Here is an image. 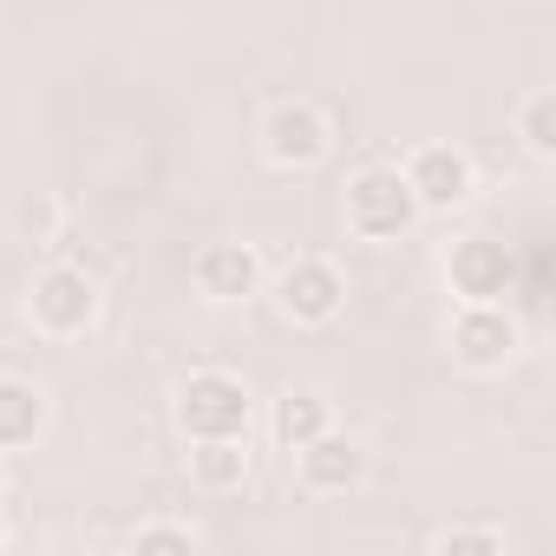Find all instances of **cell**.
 Segmentation results:
<instances>
[{"label": "cell", "instance_id": "cell-1", "mask_svg": "<svg viewBox=\"0 0 556 556\" xmlns=\"http://www.w3.org/2000/svg\"><path fill=\"white\" fill-rule=\"evenodd\" d=\"M255 426V393L242 374L229 367H203L177 387V432L197 445V439H249Z\"/></svg>", "mask_w": 556, "mask_h": 556}, {"label": "cell", "instance_id": "cell-2", "mask_svg": "<svg viewBox=\"0 0 556 556\" xmlns=\"http://www.w3.org/2000/svg\"><path fill=\"white\" fill-rule=\"evenodd\" d=\"M419 216H426V210L413 203L400 164H361V170L348 177V229H354L361 242H400Z\"/></svg>", "mask_w": 556, "mask_h": 556}, {"label": "cell", "instance_id": "cell-3", "mask_svg": "<svg viewBox=\"0 0 556 556\" xmlns=\"http://www.w3.org/2000/svg\"><path fill=\"white\" fill-rule=\"evenodd\" d=\"M27 321L40 334H53V341L92 334V321H99V282H92L86 268H73V262H47L34 275V289H27Z\"/></svg>", "mask_w": 556, "mask_h": 556}, {"label": "cell", "instance_id": "cell-4", "mask_svg": "<svg viewBox=\"0 0 556 556\" xmlns=\"http://www.w3.org/2000/svg\"><path fill=\"white\" fill-rule=\"evenodd\" d=\"M445 348L465 374H504L523 348V328H517L510 302H458V315L445 328Z\"/></svg>", "mask_w": 556, "mask_h": 556}, {"label": "cell", "instance_id": "cell-5", "mask_svg": "<svg viewBox=\"0 0 556 556\" xmlns=\"http://www.w3.org/2000/svg\"><path fill=\"white\" fill-rule=\"evenodd\" d=\"M275 308L295 328H328L348 308V275L328 255H295L282 275H275Z\"/></svg>", "mask_w": 556, "mask_h": 556}, {"label": "cell", "instance_id": "cell-6", "mask_svg": "<svg viewBox=\"0 0 556 556\" xmlns=\"http://www.w3.org/2000/svg\"><path fill=\"white\" fill-rule=\"evenodd\" d=\"M445 282L458 302H510L517 295V255L497 236H458L445 249Z\"/></svg>", "mask_w": 556, "mask_h": 556}, {"label": "cell", "instance_id": "cell-7", "mask_svg": "<svg viewBox=\"0 0 556 556\" xmlns=\"http://www.w3.org/2000/svg\"><path fill=\"white\" fill-rule=\"evenodd\" d=\"M328 144H334V125L308 99H282V105L262 118V157L275 170H315L328 157Z\"/></svg>", "mask_w": 556, "mask_h": 556}, {"label": "cell", "instance_id": "cell-8", "mask_svg": "<svg viewBox=\"0 0 556 556\" xmlns=\"http://www.w3.org/2000/svg\"><path fill=\"white\" fill-rule=\"evenodd\" d=\"M400 177H406L413 203H419V210H432V216L465 210V203H471V190H478V170H471V157H465L458 144H419V151L400 164Z\"/></svg>", "mask_w": 556, "mask_h": 556}, {"label": "cell", "instance_id": "cell-9", "mask_svg": "<svg viewBox=\"0 0 556 556\" xmlns=\"http://www.w3.org/2000/svg\"><path fill=\"white\" fill-rule=\"evenodd\" d=\"M190 282H197V295H203V302L236 308V302L262 295L268 268H262L255 242H203V249H197V262H190Z\"/></svg>", "mask_w": 556, "mask_h": 556}, {"label": "cell", "instance_id": "cell-10", "mask_svg": "<svg viewBox=\"0 0 556 556\" xmlns=\"http://www.w3.org/2000/svg\"><path fill=\"white\" fill-rule=\"evenodd\" d=\"M295 471H302V484L315 491V497H341V491H354L361 484V471H367V452L348 439V432H315L308 445H295Z\"/></svg>", "mask_w": 556, "mask_h": 556}, {"label": "cell", "instance_id": "cell-11", "mask_svg": "<svg viewBox=\"0 0 556 556\" xmlns=\"http://www.w3.org/2000/svg\"><path fill=\"white\" fill-rule=\"evenodd\" d=\"M40 432H47V393L21 374H0V458L34 452Z\"/></svg>", "mask_w": 556, "mask_h": 556}, {"label": "cell", "instance_id": "cell-12", "mask_svg": "<svg viewBox=\"0 0 556 556\" xmlns=\"http://www.w3.org/2000/svg\"><path fill=\"white\" fill-rule=\"evenodd\" d=\"M190 478L197 491H242L249 484V439H197L190 452Z\"/></svg>", "mask_w": 556, "mask_h": 556}, {"label": "cell", "instance_id": "cell-13", "mask_svg": "<svg viewBox=\"0 0 556 556\" xmlns=\"http://www.w3.org/2000/svg\"><path fill=\"white\" fill-rule=\"evenodd\" d=\"M328 426H334V413H328L321 393H289V400H275V413H268V432H275V445H282V452L308 445Z\"/></svg>", "mask_w": 556, "mask_h": 556}, {"label": "cell", "instance_id": "cell-14", "mask_svg": "<svg viewBox=\"0 0 556 556\" xmlns=\"http://www.w3.org/2000/svg\"><path fill=\"white\" fill-rule=\"evenodd\" d=\"M517 144H523L536 164L556 157V92H530V99L517 105Z\"/></svg>", "mask_w": 556, "mask_h": 556}, {"label": "cell", "instance_id": "cell-15", "mask_svg": "<svg viewBox=\"0 0 556 556\" xmlns=\"http://www.w3.org/2000/svg\"><path fill=\"white\" fill-rule=\"evenodd\" d=\"M131 549H138V556H190V549H203V536H197L190 523H164V517H157V523H138V530H131Z\"/></svg>", "mask_w": 556, "mask_h": 556}, {"label": "cell", "instance_id": "cell-16", "mask_svg": "<svg viewBox=\"0 0 556 556\" xmlns=\"http://www.w3.org/2000/svg\"><path fill=\"white\" fill-rule=\"evenodd\" d=\"M432 549H439V556H504V530H491V523H458V530H439Z\"/></svg>", "mask_w": 556, "mask_h": 556}, {"label": "cell", "instance_id": "cell-17", "mask_svg": "<svg viewBox=\"0 0 556 556\" xmlns=\"http://www.w3.org/2000/svg\"><path fill=\"white\" fill-rule=\"evenodd\" d=\"M0 549H8V523H0Z\"/></svg>", "mask_w": 556, "mask_h": 556}, {"label": "cell", "instance_id": "cell-18", "mask_svg": "<svg viewBox=\"0 0 556 556\" xmlns=\"http://www.w3.org/2000/svg\"><path fill=\"white\" fill-rule=\"evenodd\" d=\"M0 491H8V471H0Z\"/></svg>", "mask_w": 556, "mask_h": 556}]
</instances>
